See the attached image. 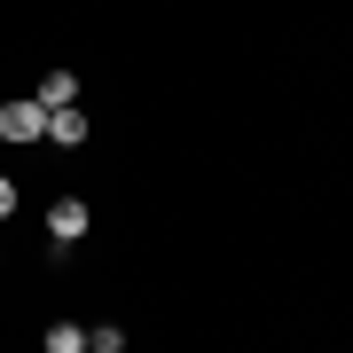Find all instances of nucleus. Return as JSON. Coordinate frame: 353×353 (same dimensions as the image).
Segmentation results:
<instances>
[{
	"instance_id": "1",
	"label": "nucleus",
	"mask_w": 353,
	"mask_h": 353,
	"mask_svg": "<svg viewBox=\"0 0 353 353\" xmlns=\"http://www.w3.org/2000/svg\"><path fill=\"white\" fill-rule=\"evenodd\" d=\"M0 141H48V110L24 94V102H0Z\"/></svg>"
},
{
	"instance_id": "2",
	"label": "nucleus",
	"mask_w": 353,
	"mask_h": 353,
	"mask_svg": "<svg viewBox=\"0 0 353 353\" xmlns=\"http://www.w3.org/2000/svg\"><path fill=\"white\" fill-rule=\"evenodd\" d=\"M87 228H94V212H87L79 196H55V204H48V236H55V243H79Z\"/></svg>"
},
{
	"instance_id": "3",
	"label": "nucleus",
	"mask_w": 353,
	"mask_h": 353,
	"mask_svg": "<svg viewBox=\"0 0 353 353\" xmlns=\"http://www.w3.org/2000/svg\"><path fill=\"white\" fill-rule=\"evenodd\" d=\"M48 141H55V150H79V141H87V110H79V102L48 110Z\"/></svg>"
},
{
	"instance_id": "4",
	"label": "nucleus",
	"mask_w": 353,
	"mask_h": 353,
	"mask_svg": "<svg viewBox=\"0 0 353 353\" xmlns=\"http://www.w3.org/2000/svg\"><path fill=\"white\" fill-rule=\"evenodd\" d=\"M32 102H39V110H63V102H79V79H71V71H48V79L32 87Z\"/></svg>"
},
{
	"instance_id": "5",
	"label": "nucleus",
	"mask_w": 353,
	"mask_h": 353,
	"mask_svg": "<svg viewBox=\"0 0 353 353\" xmlns=\"http://www.w3.org/2000/svg\"><path fill=\"white\" fill-rule=\"evenodd\" d=\"M39 345H48V353H79V345H87V330H79V322H55Z\"/></svg>"
},
{
	"instance_id": "6",
	"label": "nucleus",
	"mask_w": 353,
	"mask_h": 353,
	"mask_svg": "<svg viewBox=\"0 0 353 353\" xmlns=\"http://www.w3.org/2000/svg\"><path fill=\"white\" fill-rule=\"evenodd\" d=\"M87 345H94V353H118V345H126V330H118V322H94Z\"/></svg>"
},
{
	"instance_id": "7",
	"label": "nucleus",
	"mask_w": 353,
	"mask_h": 353,
	"mask_svg": "<svg viewBox=\"0 0 353 353\" xmlns=\"http://www.w3.org/2000/svg\"><path fill=\"white\" fill-rule=\"evenodd\" d=\"M8 212H16V181L0 173V220H8Z\"/></svg>"
}]
</instances>
